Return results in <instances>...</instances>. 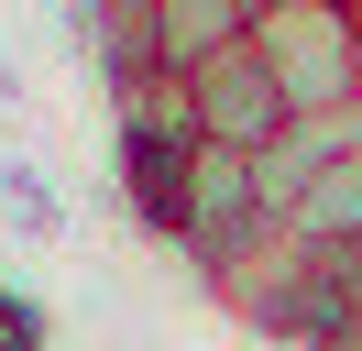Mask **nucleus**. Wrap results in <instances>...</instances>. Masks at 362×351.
Segmentation results:
<instances>
[{
  "instance_id": "obj_8",
  "label": "nucleus",
  "mask_w": 362,
  "mask_h": 351,
  "mask_svg": "<svg viewBox=\"0 0 362 351\" xmlns=\"http://www.w3.org/2000/svg\"><path fill=\"white\" fill-rule=\"evenodd\" d=\"M252 11H264V0H252Z\"/></svg>"
},
{
  "instance_id": "obj_7",
  "label": "nucleus",
  "mask_w": 362,
  "mask_h": 351,
  "mask_svg": "<svg viewBox=\"0 0 362 351\" xmlns=\"http://www.w3.org/2000/svg\"><path fill=\"white\" fill-rule=\"evenodd\" d=\"M308 351H362V318H340V329H318Z\"/></svg>"
},
{
  "instance_id": "obj_1",
  "label": "nucleus",
  "mask_w": 362,
  "mask_h": 351,
  "mask_svg": "<svg viewBox=\"0 0 362 351\" xmlns=\"http://www.w3.org/2000/svg\"><path fill=\"white\" fill-rule=\"evenodd\" d=\"M252 55H264L286 121H308V110H362V11L351 0H264V11H252Z\"/></svg>"
},
{
  "instance_id": "obj_5",
  "label": "nucleus",
  "mask_w": 362,
  "mask_h": 351,
  "mask_svg": "<svg viewBox=\"0 0 362 351\" xmlns=\"http://www.w3.org/2000/svg\"><path fill=\"white\" fill-rule=\"evenodd\" d=\"M274 219H286L308 253H362V154H351V165H318Z\"/></svg>"
},
{
  "instance_id": "obj_9",
  "label": "nucleus",
  "mask_w": 362,
  "mask_h": 351,
  "mask_svg": "<svg viewBox=\"0 0 362 351\" xmlns=\"http://www.w3.org/2000/svg\"><path fill=\"white\" fill-rule=\"evenodd\" d=\"M351 11H362V0H351Z\"/></svg>"
},
{
  "instance_id": "obj_6",
  "label": "nucleus",
  "mask_w": 362,
  "mask_h": 351,
  "mask_svg": "<svg viewBox=\"0 0 362 351\" xmlns=\"http://www.w3.org/2000/svg\"><path fill=\"white\" fill-rule=\"evenodd\" d=\"M0 351H45V307L23 285H0Z\"/></svg>"
},
{
  "instance_id": "obj_3",
  "label": "nucleus",
  "mask_w": 362,
  "mask_h": 351,
  "mask_svg": "<svg viewBox=\"0 0 362 351\" xmlns=\"http://www.w3.org/2000/svg\"><path fill=\"white\" fill-rule=\"evenodd\" d=\"M176 88H187V121H198V143L264 154L274 132H286V99H274V77H264V55H252V33L230 44V55H209L198 77H176Z\"/></svg>"
},
{
  "instance_id": "obj_2",
  "label": "nucleus",
  "mask_w": 362,
  "mask_h": 351,
  "mask_svg": "<svg viewBox=\"0 0 362 351\" xmlns=\"http://www.w3.org/2000/svg\"><path fill=\"white\" fill-rule=\"evenodd\" d=\"M264 219H274V209H264V154L198 143V154H187V187H176V231H165V253L209 275V263H220L230 241H252Z\"/></svg>"
},
{
  "instance_id": "obj_4",
  "label": "nucleus",
  "mask_w": 362,
  "mask_h": 351,
  "mask_svg": "<svg viewBox=\"0 0 362 351\" xmlns=\"http://www.w3.org/2000/svg\"><path fill=\"white\" fill-rule=\"evenodd\" d=\"M252 33V0H154V77H198Z\"/></svg>"
}]
</instances>
